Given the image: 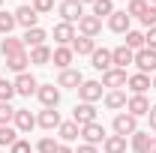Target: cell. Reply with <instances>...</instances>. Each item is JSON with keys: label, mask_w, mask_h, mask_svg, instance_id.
Returning a JSON list of instances; mask_svg holds the SVG:
<instances>
[{"label": "cell", "mask_w": 156, "mask_h": 153, "mask_svg": "<svg viewBox=\"0 0 156 153\" xmlns=\"http://www.w3.org/2000/svg\"><path fill=\"white\" fill-rule=\"evenodd\" d=\"M57 12H60V18L66 21V24H75V21L84 18V3H78V0H63L57 6Z\"/></svg>", "instance_id": "6da1fadb"}, {"label": "cell", "mask_w": 156, "mask_h": 153, "mask_svg": "<svg viewBox=\"0 0 156 153\" xmlns=\"http://www.w3.org/2000/svg\"><path fill=\"white\" fill-rule=\"evenodd\" d=\"M111 126H114V135H123V138H126V135L138 132V117H132L129 111H120Z\"/></svg>", "instance_id": "7a4b0ae2"}, {"label": "cell", "mask_w": 156, "mask_h": 153, "mask_svg": "<svg viewBox=\"0 0 156 153\" xmlns=\"http://www.w3.org/2000/svg\"><path fill=\"white\" fill-rule=\"evenodd\" d=\"M135 66H138V72H144V75H156V51L153 48L135 51Z\"/></svg>", "instance_id": "3957f363"}, {"label": "cell", "mask_w": 156, "mask_h": 153, "mask_svg": "<svg viewBox=\"0 0 156 153\" xmlns=\"http://www.w3.org/2000/svg\"><path fill=\"white\" fill-rule=\"evenodd\" d=\"M36 99L45 105V108H57V105H60V87H57V84H39Z\"/></svg>", "instance_id": "277c9868"}, {"label": "cell", "mask_w": 156, "mask_h": 153, "mask_svg": "<svg viewBox=\"0 0 156 153\" xmlns=\"http://www.w3.org/2000/svg\"><path fill=\"white\" fill-rule=\"evenodd\" d=\"M102 96H105L102 93V81H84V84L78 87V99H81V102H90V105H93Z\"/></svg>", "instance_id": "5b68a950"}, {"label": "cell", "mask_w": 156, "mask_h": 153, "mask_svg": "<svg viewBox=\"0 0 156 153\" xmlns=\"http://www.w3.org/2000/svg\"><path fill=\"white\" fill-rule=\"evenodd\" d=\"M81 138H84V144H93V147H96V144H102L108 135H105V126L96 120V123H87V126H81Z\"/></svg>", "instance_id": "8992f818"}, {"label": "cell", "mask_w": 156, "mask_h": 153, "mask_svg": "<svg viewBox=\"0 0 156 153\" xmlns=\"http://www.w3.org/2000/svg\"><path fill=\"white\" fill-rule=\"evenodd\" d=\"M36 21H39V15H36V9H33L30 3H21L18 9H15V24H21L24 30H30V27H39Z\"/></svg>", "instance_id": "52a82bcc"}, {"label": "cell", "mask_w": 156, "mask_h": 153, "mask_svg": "<svg viewBox=\"0 0 156 153\" xmlns=\"http://www.w3.org/2000/svg\"><path fill=\"white\" fill-rule=\"evenodd\" d=\"M126 111L132 117H147L150 114V99L144 93H132L129 96V102H126Z\"/></svg>", "instance_id": "ba28073f"}, {"label": "cell", "mask_w": 156, "mask_h": 153, "mask_svg": "<svg viewBox=\"0 0 156 153\" xmlns=\"http://www.w3.org/2000/svg\"><path fill=\"white\" fill-rule=\"evenodd\" d=\"M126 81H129L126 69H117V66H111L108 72H102V87H111V90H120V87H126Z\"/></svg>", "instance_id": "9c48e42d"}, {"label": "cell", "mask_w": 156, "mask_h": 153, "mask_svg": "<svg viewBox=\"0 0 156 153\" xmlns=\"http://www.w3.org/2000/svg\"><path fill=\"white\" fill-rule=\"evenodd\" d=\"M12 84H15V93H18V96H33V93L39 90V81L30 75V72L15 75V81H12Z\"/></svg>", "instance_id": "30bf717a"}, {"label": "cell", "mask_w": 156, "mask_h": 153, "mask_svg": "<svg viewBox=\"0 0 156 153\" xmlns=\"http://www.w3.org/2000/svg\"><path fill=\"white\" fill-rule=\"evenodd\" d=\"M72 120H75L78 126L96 123V108H93L90 102H78V105H75V111H72Z\"/></svg>", "instance_id": "8fae6325"}, {"label": "cell", "mask_w": 156, "mask_h": 153, "mask_svg": "<svg viewBox=\"0 0 156 153\" xmlns=\"http://www.w3.org/2000/svg\"><path fill=\"white\" fill-rule=\"evenodd\" d=\"M72 57H75V51H72L69 45H57V48L51 51V63L57 66L60 72H63V69H69V63H72Z\"/></svg>", "instance_id": "7c38bea8"}, {"label": "cell", "mask_w": 156, "mask_h": 153, "mask_svg": "<svg viewBox=\"0 0 156 153\" xmlns=\"http://www.w3.org/2000/svg\"><path fill=\"white\" fill-rule=\"evenodd\" d=\"M84 84V75L78 72V69H63L57 75V87H69V90H78Z\"/></svg>", "instance_id": "4fadbf2b"}, {"label": "cell", "mask_w": 156, "mask_h": 153, "mask_svg": "<svg viewBox=\"0 0 156 153\" xmlns=\"http://www.w3.org/2000/svg\"><path fill=\"white\" fill-rule=\"evenodd\" d=\"M78 30H81V36H90V39H96L99 33H102V21H99L96 15H84V18L78 21Z\"/></svg>", "instance_id": "5bb4252c"}, {"label": "cell", "mask_w": 156, "mask_h": 153, "mask_svg": "<svg viewBox=\"0 0 156 153\" xmlns=\"http://www.w3.org/2000/svg\"><path fill=\"white\" fill-rule=\"evenodd\" d=\"M111 60H114L117 69H126L129 63H135V51L126 45H117V48H111Z\"/></svg>", "instance_id": "9a60e30c"}, {"label": "cell", "mask_w": 156, "mask_h": 153, "mask_svg": "<svg viewBox=\"0 0 156 153\" xmlns=\"http://www.w3.org/2000/svg\"><path fill=\"white\" fill-rule=\"evenodd\" d=\"M75 24H66V21H60L54 24V42L57 45H72V39H75Z\"/></svg>", "instance_id": "2e32d148"}, {"label": "cell", "mask_w": 156, "mask_h": 153, "mask_svg": "<svg viewBox=\"0 0 156 153\" xmlns=\"http://www.w3.org/2000/svg\"><path fill=\"white\" fill-rule=\"evenodd\" d=\"M12 123H15L18 132H30V129L36 126V114L27 111V108H15V120H12Z\"/></svg>", "instance_id": "e0dca14e"}, {"label": "cell", "mask_w": 156, "mask_h": 153, "mask_svg": "<svg viewBox=\"0 0 156 153\" xmlns=\"http://www.w3.org/2000/svg\"><path fill=\"white\" fill-rule=\"evenodd\" d=\"M129 15H126V9H114V15L108 18V30L111 33H129Z\"/></svg>", "instance_id": "ac0fdd59"}, {"label": "cell", "mask_w": 156, "mask_h": 153, "mask_svg": "<svg viewBox=\"0 0 156 153\" xmlns=\"http://www.w3.org/2000/svg\"><path fill=\"white\" fill-rule=\"evenodd\" d=\"M60 123H63V120H60V111H54V108H45V111H39V117H36V126L48 129V132L57 129Z\"/></svg>", "instance_id": "d6986e66"}, {"label": "cell", "mask_w": 156, "mask_h": 153, "mask_svg": "<svg viewBox=\"0 0 156 153\" xmlns=\"http://www.w3.org/2000/svg\"><path fill=\"white\" fill-rule=\"evenodd\" d=\"M45 39H48V33L42 27H30V30H24L21 42H24V48H39V45H45Z\"/></svg>", "instance_id": "ffe728a7"}, {"label": "cell", "mask_w": 156, "mask_h": 153, "mask_svg": "<svg viewBox=\"0 0 156 153\" xmlns=\"http://www.w3.org/2000/svg\"><path fill=\"white\" fill-rule=\"evenodd\" d=\"M90 60H93V69H99V72H108V69L114 66V60H111V51H108V48H96V51L90 54Z\"/></svg>", "instance_id": "44dd1931"}, {"label": "cell", "mask_w": 156, "mask_h": 153, "mask_svg": "<svg viewBox=\"0 0 156 153\" xmlns=\"http://www.w3.org/2000/svg\"><path fill=\"white\" fill-rule=\"evenodd\" d=\"M102 102H105V108H108V111H120V108H126V102H129V99H126L123 90H108V93L102 96Z\"/></svg>", "instance_id": "7402d4cb"}, {"label": "cell", "mask_w": 156, "mask_h": 153, "mask_svg": "<svg viewBox=\"0 0 156 153\" xmlns=\"http://www.w3.org/2000/svg\"><path fill=\"white\" fill-rule=\"evenodd\" d=\"M27 63H30V54H27V51H21V54L6 57V69H12L15 75H21V72H27Z\"/></svg>", "instance_id": "603a6c76"}, {"label": "cell", "mask_w": 156, "mask_h": 153, "mask_svg": "<svg viewBox=\"0 0 156 153\" xmlns=\"http://www.w3.org/2000/svg\"><path fill=\"white\" fill-rule=\"evenodd\" d=\"M57 135L63 138V144H69V141H75L78 135H81V126H78L75 120H66V123L57 126Z\"/></svg>", "instance_id": "cb8c5ba5"}, {"label": "cell", "mask_w": 156, "mask_h": 153, "mask_svg": "<svg viewBox=\"0 0 156 153\" xmlns=\"http://www.w3.org/2000/svg\"><path fill=\"white\" fill-rule=\"evenodd\" d=\"M21 51H27V48H24V42L15 39V36H6L0 42V54H3V57H12V54H21Z\"/></svg>", "instance_id": "d4e9b609"}, {"label": "cell", "mask_w": 156, "mask_h": 153, "mask_svg": "<svg viewBox=\"0 0 156 153\" xmlns=\"http://www.w3.org/2000/svg\"><path fill=\"white\" fill-rule=\"evenodd\" d=\"M69 48H72L75 54H93V51H96V39H90V36H75Z\"/></svg>", "instance_id": "484cf974"}, {"label": "cell", "mask_w": 156, "mask_h": 153, "mask_svg": "<svg viewBox=\"0 0 156 153\" xmlns=\"http://www.w3.org/2000/svg\"><path fill=\"white\" fill-rule=\"evenodd\" d=\"M27 54H30V63H36V66H48V63H51V48H48V45L30 48Z\"/></svg>", "instance_id": "4316f807"}, {"label": "cell", "mask_w": 156, "mask_h": 153, "mask_svg": "<svg viewBox=\"0 0 156 153\" xmlns=\"http://www.w3.org/2000/svg\"><path fill=\"white\" fill-rule=\"evenodd\" d=\"M102 150L105 153H126V138L123 135H108L102 141Z\"/></svg>", "instance_id": "83f0119b"}, {"label": "cell", "mask_w": 156, "mask_h": 153, "mask_svg": "<svg viewBox=\"0 0 156 153\" xmlns=\"http://www.w3.org/2000/svg\"><path fill=\"white\" fill-rule=\"evenodd\" d=\"M129 90L132 93H147V87H150V75H144V72H135V75H129Z\"/></svg>", "instance_id": "f1b7e54d"}, {"label": "cell", "mask_w": 156, "mask_h": 153, "mask_svg": "<svg viewBox=\"0 0 156 153\" xmlns=\"http://www.w3.org/2000/svg\"><path fill=\"white\" fill-rule=\"evenodd\" d=\"M90 6H93V15H96L99 21H102V18H111V15H114V0H93Z\"/></svg>", "instance_id": "f546056e"}, {"label": "cell", "mask_w": 156, "mask_h": 153, "mask_svg": "<svg viewBox=\"0 0 156 153\" xmlns=\"http://www.w3.org/2000/svg\"><path fill=\"white\" fill-rule=\"evenodd\" d=\"M147 9H150V3H147V0H129V6H126V15H129V18H138V21H141Z\"/></svg>", "instance_id": "4dcf8cb0"}, {"label": "cell", "mask_w": 156, "mask_h": 153, "mask_svg": "<svg viewBox=\"0 0 156 153\" xmlns=\"http://www.w3.org/2000/svg\"><path fill=\"white\" fill-rule=\"evenodd\" d=\"M18 141V129L15 126H0V147H12Z\"/></svg>", "instance_id": "1f68e13d"}, {"label": "cell", "mask_w": 156, "mask_h": 153, "mask_svg": "<svg viewBox=\"0 0 156 153\" xmlns=\"http://www.w3.org/2000/svg\"><path fill=\"white\" fill-rule=\"evenodd\" d=\"M123 45H126V48H132V51H141V48H144V33H138V30H129Z\"/></svg>", "instance_id": "d6a6232c"}, {"label": "cell", "mask_w": 156, "mask_h": 153, "mask_svg": "<svg viewBox=\"0 0 156 153\" xmlns=\"http://www.w3.org/2000/svg\"><path fill=\"white\" fill-rule=\"evenodd\" d=\"M15 30V12H0V33L9 36Z\"/></svg>", "instance_id": "836d02e7"}, {"label": "cell", "mask_w": 156, "mask_h": 153, "mask_svg": "<svg viewBox=\"0 0 156 153\" xmlns=\"http://www.w3.org/2000/svg\"><path fill=\"white\" fill-rule=\"evenodd\" d=\"M147 141H150V132H144V129H138V132H132V150H135V153H141Z\"/></svg>", "instance_id": "e575fe53"}, {"label": "cell", "mask_w": 156, "mask_h": 153, "mask_svg": "<svg viewBox=\"0 0 156 153\" xmlns=\"http://www.w3.org/2000/svg\"><path fill=\"white\" fill-rule=\"evenodd\" d=\"M12 120H15V108L9 102H0V126H9Z\"/></svg>", "instance_id": "d590c367"}, {"label": "cell", "mask_w": 156, "mask_h": 153, "mask_svg": "<svg viewBox=\"0 0 156 153\" xmlns=\"http://www.w3.org/2000/svg\"><path fill=\"white\" fill-rule=\"evenodd\" d=\"M12 96H15V84L6 81V78H0V102H9Z\"/></svg>", "instance_id": "8d00e7d4"}, {"label": "cell", "mask_w": 156, "mask_h": 153, "mask_svg": "<svg viewBox=\"0 0 156 153\" xmlns=\"http://www.w3.org/2000/svg\"><path fill=\"white\" fill-rule=\"evenodd\" d=\"M36 150H39V153H54V150H57V141H54L51 135H45V138L36 144Z\"/></svg>", "instance_id": "74e56055"}, {"label": "cell", "mask_w": 156, "mask_h": 153, "mask_svg": "<svg viewBox=\"0 0 156 153\" xmlns=\"http://www.w3.org/2000/svg\"><path fill=\"white\" fill-rule=\"evenodd\" d=\"M30 6L36 9V15H45V12H51V9H54V0H33Z\"/></svg>", "instance_id": "f35d334b"}, {"label": "cell", "mask_w": 156, "mask_h": 153, "mask_svg": "<svg viewBox=\"0 0 156 153\" xmlns=\"http://www.w3.org/2000/svg\"><path fill=\"white\" fill-rule=\"evenodd\" d=\"M9 153H33V147H30V141H27V138H18V141L9 147Z\"/></svg>", "instance_id": "ab89813d"}, {"label": "cell", "mask_w": 156, "mask_h": 153, "mask_svg": "<svg viewBox=\"0 0 156 153\" xmlns=\"http://www.w3.org/2000/svg\"><path fill=\"white\" fill-rule=\"evenodd\" d=\"M144 27H156V6H150L147 12H144V18H141Z\"/></svg>", "instance_id": "60d3db41"}, {"label": "cell", "mask_w": 156, "mask_h": 153, "mask_svg": "<svg viewBox=\"0 0 156 153\" xmlns=\"http://www.w3.org/2000/svg\"><path fill=\"white\" fill-rule=\"evenodd\" d=\"M144 48H153L156 51V27H147V33H144Z\"/></svg>", "instance_id": "b9f144b4"}, {"label": "cell", "mask_w": 156, "mask_h": 153, "mask_svg": "<svg viewBox=\"0 0 156 153\" xmlns=\"http://www.w3.org/2000/svg\"><path fill=\"white\" fill-rule=\"evenodd\" d=\"M141 153H156V138H153V135H150V141L144 144V150H141Z\"/></svg>", "instance_id": "7bdbcfd3"}, {"label": "cell", "mask_w": 156, "mask_h": 153, "mask_svg": "<svg viewBox=\"0 0 156 153\" xmlns=\"http://www.w3.org/2000/svg\"><path fill=\"white\" fill-rule=\"evenodd\" d=\"M147 120H150V129L156 132V105H150V114H147Z\"/></svg>", "instance_id": "ee69618b"}, {"label": "cell", "mask_w": 156, "mask_h": 153, "mask_svg": "<svg viewBox=\"0 0 156 153\" xmlns=\"http://www.w3.org/2000/svg\"><path fill=\"white\" fill-rule=\"evenodd\" d=\"M75 153H99V150H96V147H93V144H81V147H78Z\"/></svg>", "instance_id": "f6af8a7d"}, {"label": "cell", "mask_w": 156, "mask_h": 153, "mask_svg": "<svg viewBox=\"0 0 156 153\" xmlns=\"http://www.w3.org/2000/svg\"><path fill=\"white\" fill-rule=\"evenodd\" d=\"M54 153H75V150H72L69 144H57V150H54Z\"/></svg>", "instance_id": "bcb514c9"}, {"label": "cell", "mask_w": 156, "mask_h": 153, "mask_svg": "<svg viewBox=\"0 0 156 153\" xmlns=\"http://www.w3.org/2000/svg\"><path fill=\"white\" fill-rule=\"evenodd\" d=\"M150 87H153V90H156V75H153V78H150Z\"/></svg>", "instance_id": "7dc6e473"}, {"label": "cell", "mask_w": 156, "mask_h": 153, "mask_svg": "<svg viewBox=\"0 0 156 153\" xmlns=\"http://www.w3.org/2000/svg\"><path fill=\"white\" fill-rule=\"evenodd\" d=\"M78 3H93V0H78Z\"/></svg>", "instance_id": "c3c4849f"}, {"label": "cell", "mask_w": 156, "mask_h": 153, "mask_svg": "<svg viewBox=\"0 0 156 153\" xmlns=\"http://www.w3.org/2000/svg\"><path fill=\"white\" fill-rule=\"evenodd\" d=\"M150 6H156V0H150Z\"/></svg>", "instance_id": "681fc988"}, {"label": "cell", "mask_w": 156, "mask_h": 153, "mask_svg": "<svg viewBox=\"0 0 156 153\" xmlns=\"http://www.w3.org/2000/svg\"><path fill=\"white\" fill-rule=\"evenodd\" d=\"M21 3H27V0H21ZM30 3H33V0H30Z\"/></svg>", "instance_id": "f907efd6"}, {"label": "cell", "mask_w": 156, "mask_h": 153, "mask_svg": "<svg viewBox=\"0 0 156 153\" xmlns=\"http://www.w3.org/2000/svg\"><path fill=\"white\" fill-rule=\"evenodd\" d=\"M3 3H6V0H0V6H3Z\"/></svg>", "instance_id": "816d5d0a"}]
</instances>
